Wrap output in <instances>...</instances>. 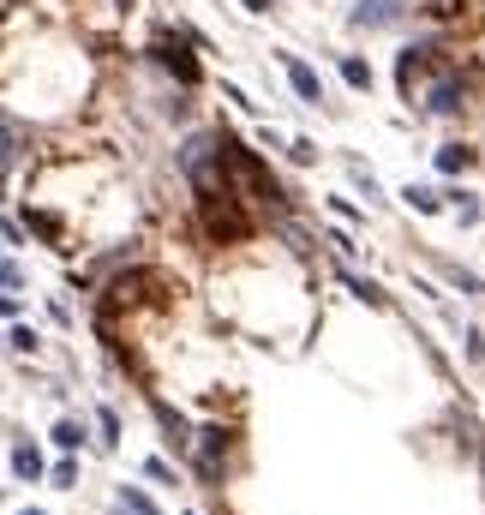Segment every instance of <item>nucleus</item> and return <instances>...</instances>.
Here are the masks:
<instances>
[{"instance_id":"nucleus-19","label":"nucleus","mask_w":485,"mask_h":515,"mask_svg":"<svg viewBox=\"0 0 485 515\" xmlns=\"http://www.w3.org/2000/svg\"><path fill=\"white\" fill-rule=\"evenodd\" d=\"M114 515H126V510H120V504H114Z\"/></svg>"},{"instance_id":"nucleus-10","label":"nucleus","mask_w":485,"mask_h":515,"mask_svg":"<svg viewBox=\"0 0 485 515\" xmlns=\"http://www.w3.org/2000/svg\"><path fill=\"white\" fill-rule=\"evenodd\" d=\"M402 198H408V204H414V210H420V216H432V210H438V204H444V198H438V192H432V186H408V192H402Z\"/></svg>"},{"instance_id":"nucleus-5","label":"nucleus","mask_w":485,"mask_h":515,"mask_svg":"<svg viewBox=\"0 0 485 515\" xmlns=\"http://www.w3.org/2000/svg\"><path fill=\"white\" fill-rule=\"evenodd\" d=\"M12 474H18V480H42V456H36L30 444H18V450H12Z\"/></svg>"},{"instance_id":"nucleus-17","label":"nucleus","mask_w":485,"mask_h":515,"mask_svg":"<svg viewBox=\"0 0 485 515\" xmlns=\"http://www.w3.org/2000/svg\"><path fill=\"white\" fill-rule=\"evenodd\" d=\"M240 6H246V12H270V0H240Z\"/></svg>"},{"instance_id":"nucleus-16","label":"nucleus","mask_w":485,"mask_h":515,"mask_svg":"<svg viewBox=\"0 0 485 515\" xmlns=\"http://www.w3.org/2000/svg\"><path fill=\"white\" fill-rule=\"evenodd\" d=\"M0 312H6V318H18V294H6V288H0Z\"/></svg>"},{"instance_id":"nucleus-13","label":"nucleus","mask_w":485,"mask_h":515,"mask_svg":"<svg viewBox=\"0 0 485 515\" xmlns=\"http://www.w3.org/2000/svg\"><path fill=\"white\" fill-rule=\"evenodd\" d=\"M6 342H12V348H18V354H30V348H36V330H24V324H18V330H12V336H6Z\"/></svg>"},{"instance_id":"nucleus-3","label":"nucleus","mask_w":485,"mask_h":515,"mask_svg":"<svg viewBox=\"0 0 485 515\" xmlns=\"http://www.w3.org/2000/svg\"><path fill=\"white\" fill-rule=\"evenodd\" d=\"M462 96H468V90H462V78L450 72V78H438V84L426 90V114H456V108H462Z\"/></svg>"},{"instance_id":"nucleus-4","label":"nucleus","mask_w":485,"mask_h":515,"mask_svg":"<svg viewBox=\"0 0 485 515\" xmlns=\"http://www.w3.org/2000/svg\"><path fill=\"white\" fill-rule=\"evenodd\" d=\"M156 60H162V66H168L180 84H198V60H192L180 42H156Z\"/></svg>"},{"instance_id":"nucleus-15","label":"nucleus","mask_w":485,"mask_h":515,"mask_svg":"<svg viewBox=\"0 0 485 515\" xmlns=\"http://www.w3.org/2000/svg\"><path fill=\"white\" fill-rule=\"evenodd\" d=\"M6 162H12V126L0 120V168H6Z\"/></svg>"},{"instance_id":"nucleus-18","label":"nucleus","mask_w":485,"mask_h":515,"mask_svg":"<svg viewBox=\"0 0 485 515\" xmlns=\"http://www.w3.org/2000/svg\"><path fill=\"white\" fill-rule=\"evenodd\" d=\"M18 515H48V510H18Z\"/></svg>"},{"instance_id":"nucleus-12","label":"nucleus","mask_w":485,"mask_h":515,"mask_svg":"<svg viewBox=\"0 0 485 515\" xmlns=\"http://www.w3.org/2000/svg\"><path fill=\"white\" fill-rule=\"evenodd\" d=\"M48 480H54V486H60V492H66V486H72V480H78V462H54V474H48Z\"/></svg>"},{"instance_id":"nucleus-14","label":"nucleus","mask_w":485,"mask_h":515,"mask_svg":"<svg viewBox=\"0 0 485 515\" xmlns=\"http://www.w3.org/2000/svg\"><path fill=\"white\" fill-rule=\"evenodd\" d=\"M144 474H150V480H162V486H174V474H168V462H156V456L144 462Z\"/></svg>"},{"instance_id":"nucleus-6","label":"nucleus","mask_w":485,"mask_h":515,"mask_svg":"<svg viewBox=\"0 0 485 515\" xmlns=\"http://www.w3.org/2000/svg\"><path fill=\"white\" fill-rule=\"evenodd\" d=\"M342 78H348L354 90H372V66H366L360 54H342Z\"/></svg>"},{"instance_id":"nucleus-2","label":"nucleus","mask_w":485,"mask_h":515,"mask_svg":"<svg viewBox=\"0 0 485 515\" xmlns=\"http://www.w3.org/2000/svg\"><path fill=\"white\" fill-rule=\"evenodd\" d=\"M282 72H288V84H294V96H300V102H312V108L324 102V78H318L300 54H282Z\"/></svg>"},{"instance_id":"nucleus-8","label":"nucleus","mask_w":485,"mask_h":515,"mask_svg":"<svg viewBox=\"0 0 485 515\" xmlns=\"http://www.w3.org/2000/svg\"><path fill=\"white\" fill-rule=\"evenodd\" d=\"M468 162H474V150H462V144H444V150H438V168H444V174H462Z\"/></svg>"},{"instance_id":"nucleus-1","label":"nucleus","mask_w":485,"mask_h":515,"mask_svg":"<svg viewBox=\"0 0 485 515\" xmlns=\"http://www.w3.org/2000/svg\"><path fill=\"white\" fill-rule=\"evenodd\" d=\"M408 12H414V0H354L348 24H354V30H396Z\"/></svg>"},{"instance_id":"nucleus-9","label":"nucleus","mask_w":485,"mask_h":515,"mask_svg":"<svg viewBox=\"0 0 485 515\" xmlns=\"http://www.w3.org/2000/svg\"><path fill=\"white\" fill-rule=\"evenodd\" d=\"M78 444H84V426H78V420H60V426H54V450H66V456H72Z\"/></svg>"},{"instance_id":"nucleus-7","label":"nucleus","mask_w":485,"mask_h":515,"mask_svg":"<svg viewBox=\"0 0 485 515\" xmlns=\"http://www.w3.org/2000/svg\"><path fill=\"white\" fill-rule=\"evenodd\" d=\"M114 504H120L126 515H156V504H150V498H144L138 486H120V498H114Z\"/></svg>"},{"instance_id":"nucleus-11","label":"nucleus","mask_w":485,"mask_h":515,"mask_svg":"<svg viewBox=\"0 0 485 515\" xmlns=\"http://www.w3.org/2000/svg\"><path fill=\"white\" fill-rule=\"evenodd\" d=\"M0 288H6V294H18V288H24V270H18V264H6V258H0Z\"/></svg>"}]
</instances>
